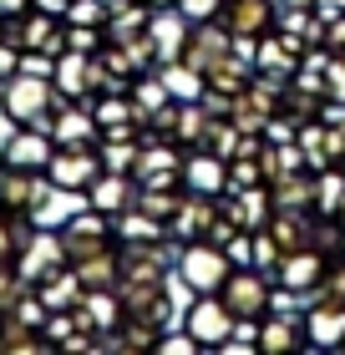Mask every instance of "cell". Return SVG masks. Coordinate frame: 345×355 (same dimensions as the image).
<instances>
[{
  "label": "cell",
  "mask_w": 345,
  "mask_h": 355,
  "mask_svg": "<svg viewBox=\"0 0 345 355\" xmlns=\"http://www.w3.org/2000/svg\"><path fill=\"white\" fill-rule=\"evenodd\" d=\"M61 15H67L71 26H96V31H107L112 0H67V6H61Z\"/></svg>",
  "instance_id": "cell-41"
},
{
  "label": "cell",
  "mask_w": 345,
  "mask_h": 355,
  "mask_svg": "<svg viewBox=\"0 0 345 355\" xmlns=\"http://www.w3.org/2000/svg\"><path fill=\"white\" fill-rule=\"evenodd\" d=\"M26 279H21V269L15 264H0V315H10L15 304H21V295H26Z\"/></svg>",
  "instance_id": "cell-43"
},
{
  "label": "cell",
  "mask_w": 345,
  "mask_h": 355,
  "mask_svg": "<svg viewBox=\"0 0 345 355\" xmlns=\"http://www.w3.org/2000/svg\"><path fill=\"white\" fill-rule=\"evenodd\" d=\"M158 76L168 82V92L178 96V102H199V96H203V71L183 67V61H162Z\"/></svg>",
  "instance_id": "cell-37"
},
{
  "label": "cell",
  "mask_w": 345,
  "mask_h": 355,
  "mask_svg": "<svg viewBox=\"0 0 345 355\" xmlns=\"http://www.w3.org/2000/svg\"><path fill=\"white\" fill-rule=\"evenodd\" d=\"M183 198H188V188H142L137 183V208H147V214L162 218V223H173V214L183 208Z\"/></svg>",
  "instance_id": "cell-38"
},
{
  "label": "cell",
  "mask_w": 345,
  "mask_h": 355,
  "mask_svg": "<svg viewBox=\"0 0 345 355\" xmlns=\"http://www.w3.org/2000/svg\"><path fill=\"white\" fill-rule=\"evenodd\" d=\"M330 112V96H325L320 87H310V82H289L285 87V102H279V117H289L294 127H305V122H315Z\"/></svg>",
  "instance_id": "cell-26"
},
{
  "label": "cell",
  "mask_w": 345,
  "mask_h": 355,
  "mask_svg": "<svg viewBox=\"0 0 345 355\" xmlns=\"http://www.w3.org/2000/svg\"><path fill=\"white\" fill-rule=\"evenodd\" d=\"M274 193V208H315V173H289V178H274L269 183Z\"/></svg>",
  "instance_id": "cell-31"
},
{
  "label": "cell",
  "mask_w": 345,
  "mask_h": 355,
  "mask_svg": "<svg viewBox=\"0 0 345 355\" xmlns=\"http://www.w3.org/2000/svg\"><path fill=\"white\" fill-rule=\"evenodd\" d=\"M259 163H264V178H269V183H274V178H289V173H305V168H310L300 137H289V142H269V137H264Z\"/></svg>",
  "instance_id": "cell-29"
},
{
  "label": "cell",
  "mask_w": 345,
  "mask_h": 355,
  "mask_svg": "<svg viewBox=\"0 0 345 355\" xmlns=\"http://www.w3.org/2000/svg\"><path fill=\"white\" fill-rule=\"evenodd\" d=\"M153 10H178V0H147Z\"/></svg>",
  "instance_id": "cell-51"
},
{
  "label": "cell",
  "mask_w": 345,
  "mask_h": 355,
  "mask_svg": "<svg viewBox=\"0 0 345 355\" xmlns=\"http://www.w3.org/2000/svg\"><path fill=\"white\" fill-rule=\"evenodd\" d=\"M340 208H345V168L315 173V214L320 218H340Z\"/></svg>",
  "instance_id": "cell-33"
},
{
  "label": "cell",
  "mask_w": 345,
  "mask_h": 355,
  "mask_svg": "<svg viewBox=\"0 0 345 355\" xmlns=\"http://www.w3.org/2000/svg\"><path fill=\"white\" fill-rule=\"evenodd\" d=\"M234 325H239V320L228 315V304H224L219 295H193L188 315H183V330H188L203 350H224L228 340H234Z\"/></svg>",
  "instance_id": "cell-9"
},
{
  "label": "cell",
  "mask_w": 345,
  "mask_h": 355,
  "mask_svg": "<svg viewBox=\"0 0 345 355\" xmlns=\"http://www.w3.org/2000/svg\"><path fill=\"white\" fill-rule=\"evenodd\" d=\"M219 208H224V218L234 223V229L259 234V229H269V218H274V193H269V183L264 188H239V193H224Z\"/></svg>",
  "instance_id": "cell-15"
},
{
  "label": "cell",
  "mask_w": 345,
  "mask_h": 355,
  "mask_svg": "<svg viewBox=\"0 0 345 355\" xmlns=\"http://www.w3.org/2000/svg\"><path fill=\"white\" fill-rule=\"evenodd\" d=\"M340 229H345V208H340Z\"/></svg>",
  "instance_id": "cell-53"
},
{
  "label": "cell",
  "mask_w": 345,
  "mask_h": 355,
  "mask_svg": "<svg viewBox=\"0 0 345 355\" xmlns=\"http://www.w3.org/2000/svg\"><path fill=\"white\" fill-rule=\"evenodd\" d=\"M51 153H56L51 127H10L6 148H0V157H6V163H15V168H31V173H46Z\"/></svg>",
  "instance_id": "cell-18"
},
{
  "label": "cell",
  "mask_w": 345,
  "mask_h": 355,
  "mask_svg": "<svg viewBox=\"0 0 345 355\" xmlns=\"http://www.w3.org/2000/svg\"><path fill=\"white\" fill-rule=\"evenodd\" d=\"M51 178L46 173H31V168H15L0 157V214H31L41 218L46 203H51Z\"/></svg>",
  "instance_id": "cell-6"
},
{
  "label": "cell",
  "mask_w": 345,
  "mask_h": 355,
  "mask_svg": "<svg viewBox=\"0 0 345 355\" xmlns=\"http://www.w3.org/2000/svg\"><path fill=\"white\" fill-rule=\"evenodd\" d=\"M325 96H330V107H345V56H330V67H325Z\"/></svg>",
  "instance_id": "cell-45"
},
{
  "label": "cell",
  "mask_w": 345,
  "mask_h": 355,
  "mask_svg": "<svg viewBox=\"0 0 345 355\" xmlns=\"http://www.w3.org/2000/svg\"><path fill=\"white\" fill-rule=\"evenodd\" d=\"M41 6H56V10H61V6H67V0H41Z\"/></svg>",
  "instance_id": "cell-52"
},
{
  "label": "cell",
  "mask_w": 345,
  "mask_h": 355,
  "mask_svg": "<svg viewBox=\"0 0 345 355\" xmlns=\"http://www.w3.org/2000/svg\"><path fill=\"white\" fill-rule=\"evenodd\" d=\"M279 259H285V249L274 244V234H269V229H259V234H254V259H249V264H254V269H264V274H274Z\"/></svg>",
  "instance_id": "cell-44"
},
{
  "label": "cell",
  "mask_w": 345,
  "mask_h": 355,
  "mask_svg": "<svg viewBox=\"0 0 345 355\" xmlns=\"http://www.w3.org/2000/svg\"><path fill=\"white\" fill-rule=\"evenodd\" d=\"M21 56H26V51L6 36V31H0V82H10V76L21 71Z\"/></svg>",
  "instance_id": "cell-46"
},
{
  "label": "cell",
  "mask_w": 345,
  "mask_h": 355,
  "mask_svg": "<svg viewBox=\"0 0 345 355\" xmlns=\"http://www.w3.org/2000/svg\"><path fill=\"white\" fill-rule=\"evenodd\" d=\"M36 0H0V21H15V15H26Z\"/></svg>",
  "instance_id": "cell-49"
},
{
  "label": "cell",
  "mask_w": 345,
  "mask_h": 355,
  "mask_svg": "<svg viewBox=\"0 0 345 355\" xmlns=\"http://www.w3.org/2000/svg\"><path fill=\"white\" fill-rule=\"evenodd\" d=\"M96 173H102V153H96V142L56 148V153H51V163H46V178H51V188H56V193H87Z\"/></svg>",
  "instance_id": "cell-8"
},
{
  "label": "cell",
  "mask_w": 345,
  "mask_h": 355,
  "mask_svg": "<svg viewBox=\"0 0 345 355\" xmlns=\"http://www.w3.org/2000/svg\"><path fill=\"white\" fill-rule=\"evenodd\" d=\"M6 36L21 46L26 56H61L67 51V15H61L56 6H31L26 15H15V21H6Z\"/></svg>",
  "instance_id": "cell-4"
},
{
  "label": "cell",
  "mask_w": 345,
  "mask_h": 355,
  "mask_svg": "<svg viewBox=\"0 0 345 355\" xmlns=\"http://www.w3.org/2000/svg\"><path fill=\"white\" fill-rule=\"evenodd\" d=\"M158 340H162V330L142 325V320H122V325L107 335V345H117V350H158Z\"/></svg>",
  "instance_id": "cell-39"
},
{
  "label": "cell",
  "mask_w": 345,
  "mask_h": 355,
  "mask_svg": "<svg viewBox=\"0 0 345 355\" xmlns=\"http://www.w3.org/2000/svg\"><path fill=\"white\" fill-rule=\"evenodd\" d=\"M325 269H330V259L310 244V249H294V254H285V259H279L274 284H279V295H289V300H310V295L320 289Z\"/></svg>",
  "instance_id": "cell-11"
},
{
  "label": "cell",
  "mask_w": 345,
  "mask_h": 355,
  "mask_svg": "<svg viewBox=\"0 0 345 355\" xmlns=\"http://www.w3.org/2000/svg\"><path fill=\"white\" fill-rule=\"evenodd\" d=\"M71 315H76V325L87 330V335H96L102 345H107V335L127 320V315H122V295H117V289H87Z\"/></svg>",
  "instance_id": "cell-19"
},
{
  "label": "cell",
  "mask_w": 345,
  "mask_h": 355,
  "mask_svg": "<svg viewBox=\"0 0 345 355\" xmlns=\"http://www.w3.org/2000/svg\"><path fill=\"white\" fill-rule=\"evenodd\" d=\"M208 127H213V112L203 102H178V122H173V142L183 153H199L208 142Z\"/></svg>",
  "instance_id": "cell-27"
},
{
  "label": "cell",
  "mask_w": 345,
  "mask_h": 355,
  "mask_svg": "<svg viewBox=\"0 0 345 355\" xmlns=\"http://www.w3.org/2000/svg\"><path fill=\"white\" fill-rule=\"evenodd\" d=\"M320 46L330 56H345V10L320 6Z\"/></svg>",
  "instance_id": "cell-42"
},
{
  "label": "cell",
  "mask_w": 345,
  "mask_h": 355,
  "mask_svg": "<svg viewBox=\"0 0 345 355\" xmlns=\"http://www.w3.org/2000/svg\"><path fill=\"white\" fill-rule=\"evenodd\" d=\"M0 31H6V21H0Z\"/></svg>",
  "instance_id": "cell-54"
},
{
  "label": "cell",
  "mask_w": 345,
  "mask_h": 355,
  "mask_svg": "<svg viewBox=\"0 0 345 355\" xmlns=\"http://www.w3.org/2000/svg\"><path fill=\"white\" fill-rule=\"evenodd\" d=\"M173 274L193 289V295H219L224 279L234 274V259H228L224 244H213V239H188V244H178Z\"/></svg>",
  "instance_id": "cell-3"
},
{
  "label": "cell",
  "mask_w": 345,
  "mask_h": 355,
  "mask_svg": "<svg viewBox=\"0 0 345 355\" xmlns=\"http://www.w3.org/2000/svg\"><path fill=\"white\" fill-rule=\"evenodd\" d=\"M294 137H300V148H305V163H310V173L340 168V137H335V117H315V122H305Z\"/></svg>",
  "instance_id": "cell-25"
},
{
  "label": "cell",
  "mask_w": 345,
  "mask_h": 355,
  "mask_svg": "<svg viewBox=\"0 0 345 355\" xmlns=\"http://www.w3.org/2000/svg\"><path fill=\"white\" fill-rule=\"evenodd\" d=\"M264 163H259V153H244V157H228V193L239 188H264Z\"/></svg>",
  "instance_id": "cell-40"
},
{
  "label": "cell",
  "mask_w": 345,
  "mask_h": 355,
  "mask_svg": "<svg viewBox=\"0 0 345 355\" xmlns=\"http://www.w3.org/2000/svg\"><path fill=\"white\" fill-rule=\"evenodd\" d=\"M335 137H340V168H345V117H335Z\"/></svg>",
  "instance_id": "cell-50"
},
{
  "label": "cell",
  "mask_w": 345,
  "mask_h": 355,
  "mask_svg": "<svg viewBox=\"0 0 345 355\" xmlns=\"http://www.w3.org/2000/svg\"><path fill=\"white\" fill-rule=\"evenodd\" d=\"M36 295L46 300V310H76L81 304V295H87V284L76 279V269L67 264V269H56V274H46L41 284H31Z\"/></svg>",
  "instance_id": "cell-28"
},
{
  "label": "cell",
  "mask_w": 345,
  "mask_h": 355,
  "mask_svg": "<svg viewBox=\"0 0 345 355\" xmlns=\"http://www.w3.org/2000/svg\"><path fill=\"white\" fill-rule=\"evenodd\" d=\"M305 345H315L305 315H264L254 325V350H264V355H294Z\"/></svg>",
  "instance_id": "cell-17"
},
{
  "label": "cell",
  "mask_w": 345,
  "mask_h": 355,
  "mask_svg": "<svg viewBox=\"0 0 345 355\" xmlns=\"http://www.w3.org/2000/svg\"><path fill=\"white\" fill-rule=\"evenodd\" d=\"M219 21L234 31L239 46H254L259 36H269L279 26V0H224Z\"/></svg>",
  "instance_id": "cell-12"
},
{
  "label": "cell",
  "mask_w": 345,
  "mask_h": 355,
  "mask_svg": "<svg viewBox=\"0 0 345 355\" xmlns=\"http://www.w3.org/2000/svg\"><path fill=\"white\" fill-rule=\"evenodd\" d=\"M133 102H137V112H142V122L153 117V112H162L168 102H178V96L168 92V82H162L158 71H142L137 82H133Z\"/></svg>",
  "instance_id": "cell-35"
},
{
  "label": "cell",
  "mask_w": 345,
  "mask_h": 355,
  "mask_svg": "<svg viewBox=\"0 0 345 355\" xmlns=\"http://www.w3.org/2000/svg\"><path fill=\"white\" fill-rule=\"evenodd\" d=\"M178 10H183L188 21H219L224 0H178Z\"/></svg>",
  "instance_id": "cell-47"
},
{
  "label": "cell",
  "mask_w": 345,
  "mask_h": 355,
  "mask_svg": "<svg viewBox=\"0 0 345 355\" xmlns=\"http://www.w3.org/2000/svg\"><path fill=\"white\" fill-rule=\"evenodd\" d=\"M178 264V239H117V269L122 284L168 279Z\"/></svg>",
  "instance_id": "cell-5"
},
{
  "label": "cell",
  "mask_w": 345,
  "mask_h": 355,
  "mask_svg": "<svg viewBox=\"0 0 345 355\" xmlns=\"http://www.w3.org/2000/svg\"><path fill=\"white\" fill-rule=\"evenodd\" d=\"M51 82L61 102H92L96 96V56L87 51H61L51 67Z\"/></svg>",
  "instance_id": "cell-16"
},
{
  "label": "cell",
  "mask_w": 345,
  "mask_h": 355,
  "mask_svg": "<svg viewBox=\"0 0 345 355\" xmlns=\"http://www.w3.org/2000/svg\"><path fill=\"white\" fill-rule=\"evenodd\" d=\"M300 61H305V51L294 41H285L279 31H269V36H259L249 46V67L259 76H269V82H279V87H289L294 76H300Z\"/></svg>",
  "instance_id": "cell-14"
},
{
  "label": "cell",
  "mask_w": 345,
  "mask_h": 355,
  "mask_svg": "<svg viewBox=\"0 0 345 355\" xmlns=\"http://www.w3.org/2000/svg\"><path fill=\"white\" fill-rule=\"evenodd\" d=\"M219 198L213 193H188L183 198V208L173 214V223H168V234L178 239V244H188V239H208L213 234V223H219Z\"/></svg>",
  "instance_id": "cell-22"
},
{
  "label": "cell",
  "mask_w": 345,
  "mask_h": 355,
  "mask_svg": "<svg viewBox=\"0 0 345 355\" xmlns=\"http://www.w3.org/2000/svg\"><path fill=\"white\" fill-rule=\"evenodd\" d=\"M31 234H36V218H31V214H0V264L21 259V249L31 244Z\"/></svg>",
  "instance_id": "cell-32"
},
{
  "label": "cell",
  "mask_w": 345,
  "mask_h": 355,
  "mask_svg": "<svg viewBox=\"0 0 345 355\" xmlns=\"http://www.w3.org/2000/svg\"><path fill=\"white\" fill-rule=\"evenodd\" d=\"M56 234H61V249H67V264L92 259V254H102V249H117V223L107 214H96L92 203L81 208V214H71Z\"/></svg>",
  "instance_id": "cell-7"
},
{
  "label": "cell",
  "mask_w": 345,
  "mask_h": 355,
  "mask_svg": "<svg viewBox=\"0 0 345 355\" xmlns=\"http://www.w3.org/2000/svg\"><path fill=\"white\" fill-rule=\"evenodd\" d=\"M183 188L188 193H213V198H224V193H228V157L208 153V148L188 153L183 157Z\"/></svg>",
  "instance_id": "cell-24"
},
{
  "label": "cell",
  "mask_w": 345,
  "mask_h": 355,
  "mask_svg": "<svg viewBox=\"0 0 345 355\" xmlns=\"http://www.w3.org/2000/svg\"><path fill=\"white\" fill-rule=\"evenodd\" d=\"M56 107H61L56 82L41 71H15L10 82H0V112L10 127H46L56 117Z\"/></svg>",
  "instance_id": "cell-1"
},
{
  "label": "cell",
  "mask_w": 345,
  "mask_h": 355,
  "mask_svg": "<svg viewBox=\"0 0 345 355\" xmlns=\"http://www.w3.org/2000/svg\"><path fill=\"white\" fill-rule=\"evenodd\" d=\"M87 203L96 208V214H107V218L127 214V208L137 203V178H133V173H112V168H102V173L92 178V188H87Z\"/></svg>",
  "instance_id": "cell-21"
},
{
  "label": "cell",
  "mask_w": 345,
  "mask_h": 355,
  "mask_svg": "<svg viewBox=\"0 0 345 355\" xmlns=\"http://www.w3.org/2000/svg\"><path fill=\"white\" fill-rule=\"evenodd\" d=\"M274 289H279L274 274L254 269V264H239V269L224 279L219 300L228 304V315H234L239 325H259L264 315H274Z\"/></svg>",
  "instance_id": "cell-2"
},
{
  "label": "cell",
  "mask_w": 345,
  "mask_h": 355,
  "mask_svg": "<svg viewBox=\"0 0 345 355\" xmlns=\"http://www.w3.org/2000/svg\"><path fill=\"white\" fill-rule=\"evenodd\" d=\"M158 350H162V355H199L203 345L193 340L188 330H183V335H168V330H162V340H158Z\"/></svg>",
  "instance_id": "cell-48"
},
{
  "label": "cell",
  "mask_w": 345,
  "mask_h": 355,
  "mask_svg": "<svg viewBox=\"0 0 345 355\" xmlns=\"http://www.w3.org/2000/svg\"><path fill=\"white\" fill-rule=\"evenodd\" d=\"M228 51H239L234 31H228L224 21H188V36H183V51H178V61L193 71H208L213 61H224Z\"/></svg>",
  "instance_id": "cell-10"
},
{
  "label": "cell",
  "mask_w": 345,
  "mask_h": 355,
  "mask_svg": "<svg viewBox=\"0 0 345 355\" xmlns=\"http://www.w3.org/2000/svg\"><path fill=\"white\" fill-rule=\"evenodd\" d=\"M15 269H21V279H26V284H41L46 274L67 269V249H61V234L36 229V234H31V244L21 249V259H15Z\"/></svg>",
  "instance_id": "cell-20"
},
{
  "label": "cell",
  "mask_w": 345,
  "mask_h": 355,
  "mask_svg": "<svg viewBox=\"0 0 345 355\" xmlns=\"http://www.w3.org/2000/svg\"><path fill=\"white\" fill-rule=\"evenodd\" d=\"M112 223H117V239H173L168 223L153 218V214H147V208H137V203L127 208V214H117Z\"/></svg>",
  "instance_id": "cell-36"
},
{
  "label": "cell",
  "mask_w": 345,
  "mask_h": 355,
  "mask_svg": "<svg viewBox=\"0 0 345 355\" xmlns=\"http://www.w3.org/2000/svg\"><path fill=\"white\" fill-rule=\"evenodd\" d=\"M96 153H102V168H112V173H137L142 137H102Z\"/></svg>",
  "instance_id": "cell-34"
},
{
  "label": "cell",
  "mask_w": 345,
  "mask_h": 355,
  "mask_svg": "<svg viewBox=\"0 0 345 355\" xmlns=\"http://www.w3.org/2000/svg\"><path fill=\"white\" fill-rule=\"evenodd\" d=\"M76 279L87 284V289H117L122 284V269H117V249H102V254H92V259H76Z\"/></svg>",
  "instance_id": "cell-30"
},
{
  "label": "cell",
  "mask_w": 345,
  "mask_h": 355,
  "mask_svg": "<svg viewBox=\"0 0 345 355\" xmlns=\"http://www.w3.org/2000/svg\"><path fill=\"white\" fill-rule=\"evenodd\" d=\"M56 137V148H76V142H102V127H96L92 102H61L56 117L46 122Z\"/></svg>",
  "instance_id": "cell-23"
},
{
  "label": "cell",
  "mask_w": 345,
  "mask_h": 355,
  "mask_svg": "<svg viewBox=\"0 0 345 355\" xmlns=\"http://www.w3.org/2000/svg\"><path fill=\"white\" fill-rule=\"evenodd\" d=\"M117 295H122V315H127V320H142V325L168 330V320H173V295H168V279L117 284Z\"/></svg>",
  "instance_id": "cell-13"
}]
</instances>
